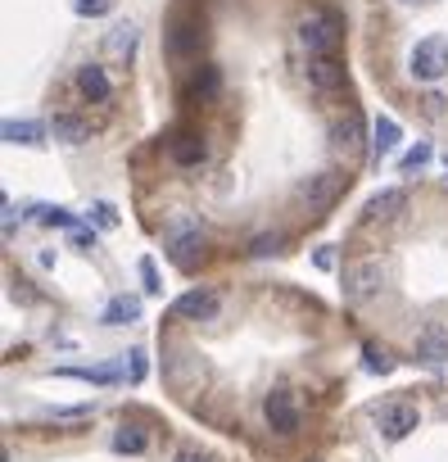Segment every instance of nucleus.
<instances>
[{
	"label": "nucleus",
	"mask_w": 448,
	"mask_h": 462,
	"mask_svg": "<svg viewBox=\"0 0 448 462\" xmlns=\"http://www.w3.org/2000/svg\"><path fill=\"white\" fill-rule=\"evenodd\" d=\"M276 245H281V236H258V240L249 245V254H254V258H263V254H276Z\"/></svg>",
	"instance_id": "obj_28"
},
{
	"label": "nucleus",
	"mask_w": 448,
	"mask_h": 462,
	"mask_svg": "<svg viewBox=\"0 0 448 462\" xmlns=\"http://www.w3.org/2000/svg\"><path fill=\"white\" fill-rule=\"evenodd\" d=\"M299 41H304L309 55H331L340 46V28L331 14H309L304 23H299Z\"/></svg>",
	"instance_id": "obj_5"
},
{
	"label": "nucleus",
	"mask_w": 448,
	"mask_h": 462,
	"mask_svg": "<svg viewBox=\"0 0 448 462\" xmlns=\"http://www.w3.org/2000/svg\"><path fill=\"white\" fill-rule=\"evenodd\" d=\"M376 422H381V435H385L390 444H399L403 435H412V431L421 426V413H417V404H403V399H399V404H385Z\"/></svg>",
	"instance_id": "obj_7"
},
{
	"label": "nucleus",
	"mask_w": 448,
	"mask_h": 462,
	"mask_svg": "<svg viewBox=\"0 0 448 462\" xmlns=\"http://www.w3.org/2000/svg\"><path fill=\"white\" fill-rule=\"evenodd\" d=\"M412 354H417L421 363H430V367L448 363V326H439V322H426L421 332H417V340H412Z\"/></svg>",
	"instance_id": "obj_8"
},
{
	"label": "nucleus",
	"mask_w": 448,
	"mask_h": 462,
	"mask_svg": "<svg viewBox=\"0 0 448 462\" xmlns=\"http://www.w3.org/2000/svg\"><path fill=\"white\" fill-rule=\"evenodd\" d=\"M0 131H5L10 146H37L46 137V127L32 122V118H5V127H0Z\"/></svg>",
	"instance_id": "obj_16"
},
{
	"label": "nucleus",
	"mask_w": 448,
	"mask_h": 462,
	"mask_svg": "<svg viewBox=\"0 0 448 462\" xmlns=\"http://www.w3.org/2000/svg\"><path fill=\"white\" fill-rule=\"evenodd\" d=\"M403 200H408L403 186H385V190H376V195L367 200V223H385V218H394V214L403 209Z\"/></svg>",
	"instance_id": "obj_12"
},
{
	"label": "nucleus",
	"mask_w": 448,
	"mask_h": 462,
	"mask_svg": "<svg viewBox=\"0 0 448 462\" xmlns=\"http://www.w3.org/2000/svg\"><path fill=\"white\" fill-rule=\"evenodd\" d=\"M173 313L186 317V322H213V317L222 313V295H217V290H186V295L173 304Z\"/></svg>",
	"instance_id": "obj_9"
},
{
	"label": "nucleus",
	"mask_w": 448,
	"mask_h": 462,
	"mask_svg": "<svg viewBox=\"0 0 448 462\" xmlns=\"http://www.w3.org/2000/svg\"><path fill=\"white\" fill-rule=\"evenodd\" d=\"M177 462H213L208 453H195V449H186V453H177Z\"/></svg>",
	"instance_id": "obj_34"
},
{
	"label": "nucleus",
	"mask_w": 448,
	"mask_h": 462,
	"mask_svg": "<svg viewBox=\"0 0 448 462\" xmlns=\"http://www.w3.org/2000/svg\"><path fill=\"white\" fill-rule=\"evenodd\" d=\"M335 146H344V155H353L362 146V118L349 113L344 122H335Z\"/></svg>",
	"instance_id": "obj_19"
},
{
	"label": "nucleus",
	"mask_w": 448,
	"mask_h": 462,
	"mask_svg": "<svg viewBox=\"0 0 448 462\" xmlns=\"http://www.w3.org/2000/svg\"><path fill=\"white\" fill-rule=\"evenodd\" d=\"M217 87H222L217 69H204V73L190 82V96H195V100H213V96H217Z\"/></svg>",
	"instance_id": "obj_22"
},
{
	"label": "nucleus",
	"mask_w": 448,
	"mask_h": 462,
	"mask_svg": "<svg viewBox=\"0 0 448 462\" xmlns=\"http://www.w3.org/2000/svg\"><path fill=\"white\" fill-rule=\"evenodd\" d=\"M204 155H208V146H204L199 137H186V141H177V146H173V159H177V164H186V168H190V164H204Z\"/></svg>",
	"instance_id": "obj_20"
},
{
	"label": "nucleus",
	"mask_w": 448,
	"mask_h": 462,
	"mask_svg": "<svg viewBox=\"0 0 448 462\" xmlns=\"http://www.w3.org/2000/svg\"><path fill=\"white\" fill-rule=\"evenodd\" d=\"M72 245H78V249H91V245H96V231H72Z\"/></svg>",
	"instance_id": "obj_32"
},
{
	"label": "nucleus",
	"mask_w": 448,
	"mask_h": 462,
	"mask_svg": "<svg viewBox=\"0 0 448 462\" xmlns=\"http://www.w3.org/2000/svg\"><path fill=\"white\" fill-rule=\"evenodd\" d=\"M381 286H385V263L381 258H362L353 268H344V299H353V304L376 299Z\"/></svg>",
	"instance_id": "obj_2"
},
{
	"label": "nucleus",
	"mask_w": 448,
	"mask_h": 462,
	"mask_svg": "<svg viewBox=\"0 0 448 462\" xmlns=\"http://www.w3.org/2000/svg\"><path fill=\"white\" fill-rule=\"evenodd\" d=\"M168 258L177 263V268H195V263L204 258V231L199 227H177V236L168 240Z\"/></svg>",
	"instance_id": "obj_10"
},
{
	"label": "nucleus",
	"mask_w": 448,
	"mask_h": 462,
	"mask_svg": "<svg viewBox=\"0 0 448 462\" xmlns=\"http://www.w3.org/2000/svg\"><path fill=\"white\" fill-rule=\"evenodd\" d=\"M140 277H145V295H159L164 281H159V268H155V258H140Z\"/></svg>",
	"instance_id": "obj_25"
},
{
	"label": "nucleus",
	"mask_w": 448,
	"mask_h": 462,
	"mask_svg": "<svg viewBox=\"0 0 448 462\" xmlns=\"http://www.w3.org/2000/svg\"><path fill=\"white\" fill-rule=\"evenodd\" d=\"M403 5H412V0H403Z\"/></svg>",
	"instance_id": "obj_35"
},
{
	"label": "nucleus",
	"mask_w": 448,
	"mask_h": 462,
	"mask_svg": "<svg viewBox=\"0 0 448 462\" xmlns=\"http://www.w3.org/2000/svg\"><path fill=\"white\" fill-rule=\"evenodd\" d=\"M136 317H140V299H136V295H114V299L105 304V313H100L105 326H127V322H136Z\"/></svg>",
	"instance_id": "obj_15"
},
{
	"label": "nucleus",
	"mask_w": 448,
	"mask_h": 462,
	"mask_svg": "<svg viewBox=\"0 0 448 462\" xmlns=\"http://www.w3.org/2000/svg\"><path fill=\"white\" fill-rule=\"evenodd\" d=\"M136 37H140V28H136V23H118V28L109 32L105 50H109L114 59H131V50H136Z\"/></svg>",
	"instance_id": "obj_18"
},
{
	"label": "nucleus",
	"mask_w": 448,
	"mask_h": 462,
	"mask_svg": "<svg viewBox=\"0 0 448 462\" xmlns=\"http://www.w3.org/2000/svg\"><path fill=\"white\" fill-rule=\"evenodd\" d=\"M344 172H335V168H326V172H313L304 186H299V200H304L313 214H322V209H331L335 205V195L344 190Z\"/></svg>",
	"instance_id": "obj_3"
},
{
	"label": "nucleus",
	"mask_w": 448,
	"mask_h": 462,
	"mask_svg": "<svg viewBox=\"0 0 448 462\" xmlns=\"http://www.w3.org/2000/svg\"><path fill=\"white\" fill-rule=\"evenodd\" d=\"M399 137H403V131H399V122L394 118H376V127H371V159H385V155H394L399 150Z\"/></svg>",
	"instance_id": "obj_13"
},
{
	"label": "nucleus",
	"mask_w": 448,
	"mask_h": 462,
	"mask_svg": "<svg viewBox=\"0 0 448 462\" xmlns=\"http://www.w3.org/2000/svg\"><path fill=\"white\" fill-rule=\"evenodd\" d=\"M63 376H82V381H96V385H109V381H118V367H68Z\"/></svg>",
	"instance_id": "obj_23"
},
{
	"label": "nucleus",
	"mask_w": 448,
	"mask_h": 462,
	"mask_svg": "<svg viewBox=\"0 0 448 462\" xmlns=\"http://www.w3.org/2000/svg\"><path fill=\"white\" fill-rule=\"evenodd\" d=\"M127 376H131V381H145V354H140V349H131V363H127Z\"/></svg>",
	"instance_id": "obj_31"
},
{
	"label": "nucleus",
	"mask_w": 448,
	"mask_h": 462,
	"mask_svg": "<svg viewBox=\"0 0 448 462\" xmlns=\"http://www.w3.org/2000/svg\"><path fill=\"white\" fill-rule=\"evenodd\" d=\"M50 131L63 141V146H82L91 131H87V122L82 118H72V113H55V122H50Z\"/></svg>",
	"instance_id": "obj_17"
},
{
	"label": "nucleus",
	"mask_w": 448,
	"mask_h": 462,
	"mask_svg": "<svg viewBox=\"0 0 448 462\" xmlns=\"http://www.w3.org/2000/svg\"><path fill=\"white\" fill-rule=\"evenodd\" d=\"M263 417L276 435H294L299 431V404H294V394L285 385L267 390V399H263Z\"/></svg>",
	"instance_id": "obj_4"
},
{
	"label": "nucleus",
	"mask_w": 448,
	"mask_h": 462,
	"mask_svg": "<svg viewBox=\"0 0 448 462\" xmlns=\"http://www.w3.org/2000/svg\"><path fill=\"white\" fill-rule=\"evenodd\" d=\"M41 223H46V227H72V218H68L63 209H41Z\"/></svg>",
	"instance_id": "obj_30"
},
{
	"label": "nucleus",
	"mask_w": 448,
	"mask_h": 462,
	"mask_svg": "<svg viewBox=\"0 0 448 462\" xmlns=\"http://www.w3.org/2000/svg\"><path fill=\"white\" fill-rule=\"evenodd\" d=\"M199 41H204L199 23L182 19V23H173V32H168V55H173V59H190V55H199Z\"/></svg>",
	"instance_id": "obj_11"
},
{
	"label": "nucleus",
	"mask_w": 448,
	"mask_h": 462,
	"mask_svg": "<svg viewBox=\"0 0 448 462\" xmlns=\"http://www.w3.org/2000/svg\"><path fill=\"white\" fill-rule=\"evenodd\" d=\"M91 218H96L100 227H118V214H114V205H105V200L91 205Z\"/></svg>",
	"instance_id": "obj_27"
},
{
	"label": "nucleus",
	"mask_w": 448,
	"mask_h": 462,
	"mask_svg": "<svg viewBox=\"0 0 448 462\" xmlns=\"http://www.w3.org/2000/svg\"><path fill=\"white\" fill-rule=\"evenodd\" d=\"M78 91H82L87 100H109V96H114V87H109V78H105L100 63H82V69H78Z\"/></svg>",
	"instance_id": "obj_14"
},
{
	"label": "nucleus",
	"mask_w": 448,
	"mask_h": 462,
	"mask_svg": "<svg viewBox=\"0 0 448 462\" xmlns=\"http://www.w3.org/2000/svg\"><path fill=\"white\" fill-rule=\"evenodd\" d=\"M408 73L417 82H439L448 73V37H421L408 55Z\"/></svg>",
	"instance_id": "obj_1"
},
{
	"label": "nucleus",
	"mask_w": 448,
	"mask_h": 462,
	"mask_svg": "<svg viewBox=\"0 0 448 462\" xmlns=\"http://www.w3.org/2000/svg\"><path fill=\"white\" fill-rule=\"evenodd\" d=\"M362 354H367V358H362V367H367V372H381V376H385V372L394 367V358H385V349H376V345H367Z\"/></svg>",
	"instance_id": "obj_24"
},
{
	"label": "nucleus",
	"mask_w": 448,
	"mask_h": 462,
	"mask_svg": "<svg viewBox=\"0 0 448 462\" xmlns=\"http://www.w3.org/2000/svg\"><path fill=\"white\" fill-rule=\"evenodd\" d=\"M72 10H78V14H105L109 0H72Z\"/></svg>",
	"instance_id": "obj_29"
},
{
	"label": "nucleus",
	"mask_w": 448,
	"mask_h": 462,
	"mask_svg": "<svg viewBox=\"0 0 448 462\" xmlns=\"http://www.w3.org/2000/svg\"><path fill=\"white\" fill-rule=\"evenodd\" d=\"M304 78H309V87H317L322 96H335V91H344V63H340L335 55H313V59L304 63Z\"/></svg>",
	"instance_id": "obj_6"
},
{
	"label": "nucleus",
	"mask_w": 448,
	"mask_h": 462,
	"mask_svg": "<svg viewBox=\"0 0 448 462\" xmlns=\"http://www.w3.org/2000/svg\"><path fill=\"white\" fill-rule=\"evenodd\" d=\"M426 159H430V146H417V150H408V155H403V172H417Z\"/></svg>",
	"instance_id": "obj_26"
},
{
	"label": "nucleus",
	"mask_w": 448,
	"mask_h": 462,
	"mask_svg": "<svg viewBox=\"0 0 448 462\" xmlns=\"http://www.w3.org/2000/svg\"><path fill=\"white\" fill-rule=\"evenodd\" d=\"M313 263H317V268H331V263H335V249H331V245H322V249H317V258H313Z\"/></svg>",
	"instance_id": "obj_33"
},
{
	"label": "nucleus",
	"mask_w": 448,
	"mask_h": 462,
	"mask_svg": "<svg viewBox=\"0 0 448 462\" xmlns=\"http://www.w3.org/2000/svg\"><path fill=\"white\" fill-rule=\"evenodd\" d=\"M145 431L140 426H123L118 435H114V453H145Z\"/></svg>",
	"instance_id": "obj_21"
}]
</instances>
